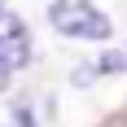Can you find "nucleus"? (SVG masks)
<instances>
[{
  "instance_id": "nucleus-5",
  "label": "nucleus",
  "mask_w": 127,
  "mask_h": 127,
  "mask_svg": "<svg viewBox=\"0 0 127 127\" xmlns=\"http://www.w3.org/2000/svg\"><path fill=\"white\" fill-rule=\"evenodd\" d=\"M4 13H9V4H4V0H0V22H4Z\"/></svg>"
},
{
  "instance_id": "nucleus-2",
  "label": "nucleus",
  "mask_w": 127,
  "mask_h": 127,
  "mask_svg": "<svg viewBox=\"0 0 127 127\" xmlns=\"http://www.w3.org/2000/svg\"><path fill=\"white\" fill-rule=\"evenodd\" d=\"M0 53L9 57L13 70L31 62V31H26V22L13 18V13H4V22H0Z\"/></svg>"
},
{
  "instance_id": "nucleus-4",
  "label": "nucleus",
  "mask_w": 127,
  "mask_h": 127,
  "mask_svg": "<svg viewBox=\"0 0 127 127\" xmlns=\"http://www.w3.org/2000/svg\"><path fill=\"white\" fill-rule=\"evenodd\" d=\"M9 79H13V66H9V57H4V53H0V92L9 88Z\"/></svg>"
},
{
  "instance_id": "nucleus-3",
  "label": "nucleus",
  "mask_w": 127,
  "mask_h": 127,
  "mask_svg": "<svg viewBox=\"0 0 127 127\" xmlns=\"http://www.w3.org/2000/svg\"><path fill=\"white\" fill-rule=\"evenodd\" d=\"M4 127H35V114H31L26 105H13V110H9V123H4Z\"/></svg>"
},
{
  "instance_id": "nucleus-1",
  "label": "nucleus",
  "mask_w": 127,
  "mask_h": 127,
  "mask_svg": "<svg viewBox=\"0 0 127 127\" xmlns=\"http://www.w3.org/2000/svg\"><path fill=\"white\" fill-rule=\"evenodd\" d=\"M48 22L70 39H92V44H101L110 39V18H105L92 0H53L48 4Z\"/></svg>"
}]
</instances>
